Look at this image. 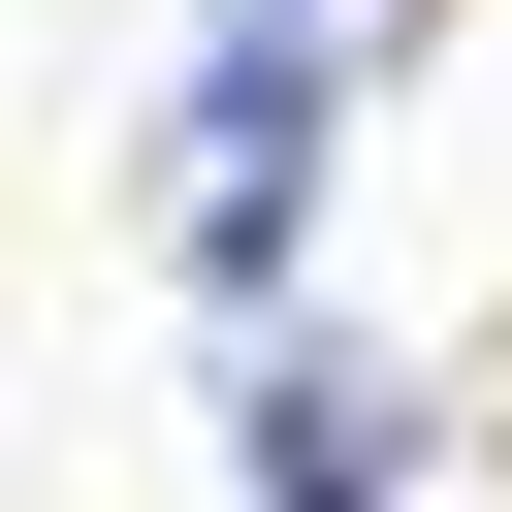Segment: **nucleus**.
<instances>
[{"label": "nucleus", "instance_id": "nucleus-1", "mask_svg": "<svg viewBox=\"0 0 512 512\" xmlns=\"http://www.w3.org/2000/svg\"><path fill=\"white\" fill-rule=\"evenodd\" d=\"M288 224H320V64L224 32V64L160 96V256H192V288H288Z\"/></svg>", "mask_w": 512, "mask_h": 512}, {"label": "nucleus", "instance_id": "nucleus-2", "mask_svg": "<svg viewBox=\"0 0 512 512\" xmlns=\"http://www.w3.org/2000/svg\"><path fill=\"white\" fill-rule=\"evenodd\" d=\"M256 480L288 512H384L416 480V352H256Z\"/></svg>", "mask_w": 512, "mask_h": 512}, {"label": "nucleus", "instance_id": "nucleus-3", "mask_svg": "<svg viewBox=\"0 0 512 512\" xmlns=\"http://www.w3.org/2000/svg\"><path fill=\"white\" fill-rule=\"evenodd\" d=\"M224 32H288V64H352V32H384V0H224Z\"/></svg>", "mask_w": 512, "mask_h": 512}]
</instances>
